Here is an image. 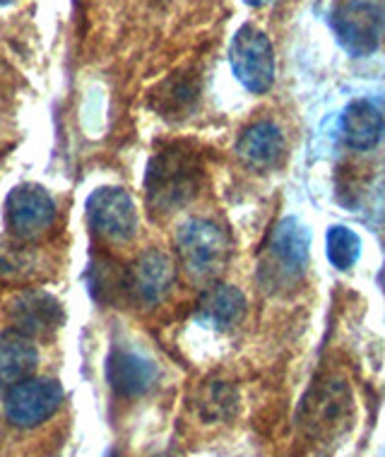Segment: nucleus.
<instances>
[{
    "label": "nucleus",
    "instance_id": "f3484780",
    "mask_svg": "<svg viewBox=\"0 0 385 457\" xmlns=\"http://www.w3.org/2000/svg\"><path fill=\"white\" fill-rule=\"evenodd\" d=\"M130 287V272L111 258H99L89 268V294L102 303H116Z\"/></svg>",
    "mask_w": 385,
    "mask_h": 457
},
{
    "label": "nucleus",
    "instance_id": "f8f14e48",
    "mask_svg": "<svg viewBox=\"0 0 385 457\" xmlns=\"http://www.w3.org/2000/svg\"><path fill=\"white\" fill-rule=\"evenodd\" d=\"M37 361L39 352L32 339L15 330L0 332V397H5L22 380L32 378Z\"/></svg>",
    "mask_w": 385,
    "mask_h": 457
},
{
    "label": "nucleus",
    "instance_id": "423d86ee",
    "mask_svg": "<svg viewBox=\"0 0 385 457\" xmlns=\"http://www.w3.org/2000/svg\"><path fill=\"white\" fill-rule=\"evenodd\" d=\"M63 404V387L51 378H27L5 395V417L13 426L34 428L54 417Z\"/></svg>",
    "mask_w": 385,
    "mask_h": 457
},
{
    "label": "nucleus",
    "instance_id": "2eb2a0df",
    "mask_svg": "<svg viewBox=\"0 0 385 457\" xmlns=\"http://www.w3.org/2000/svg\"><path fill=\"white\" fill-rule=\"evenodd\" d=\"M246 311L244 294L231 284H214L197 301L196 318L197 323L214 328V330H229L234 328Z\"/></svg>",
    "mask_w": 385,
    "mask_h": 457
},
{
    "label": "nucleus",
    "instance_id": "0eeeda50",
    "mask_svg": "<svg viewBox=\"0 0 385 457\" xmlns=\"http://www.w3.org/2000/svg\"><path fill=\"white\" fill-rule=\"evenodd\" d=\"M87 221L96 237L128 241L138 228L133 197L123 188H96L87 200Z\"/></svg>",
    "mask_w": 385,
    "mask_h": 457
},
{
    "label": "nucleus",
    "instance_id": "7ed1b4c3",
    "mask_svg": "<svg viewBox=\"0 0 385 457\" xmlns=\"http://www.w3.org/2000/svg\"><path fill=\"white\" fill-rule=\"evenodd\" d=\"M176 248L183 268L196 279H210L224 270L229 261L227 231L210 220H188L176 234Z\"/></svg>",
    "mask_w": 385,
    "mask_h": 457
},
{
    "label": "nucleus",
    "instance_id": "6e6552de",
    "mask_svg": "<svg viewBox=\"0 0 385 457\" xmlns=\"http://www.w3.org/2000/svg\"><path fill=\"white\" fill-rule=\"evenodd\" d=\"M5 220L15 237H41L55 220L54 197L37 183H22L5 200Z\"/></svg>",
    "mask_w": 385,
    "mask_h": 457
},
{
    "label": "nucleus",
    "instance_id": "a211bd4d",
    "mask_svg": "<svg viewBox=\"0 0 385 457\" xmlns=\"http://www.w3.org/2000/svg\"><path fill=\"white\" fill-rule=\"evenodd\" d=\"M325 255L332 262V268L342 270V272L352 270L362 255V238L354 228L335 224L325 234Z\"/></svg>",
    "mask_w": 385,
    "mask_h": 457
},
{
    "label": "nucleus",
    "instance_id": "6ab92c4d",
    "mask_svg": "<svg viewBox=\"0 0 385 457\" xmlns=\"http://www.w3.org/2000/svg\"><path fill=\"white\" fill-rule=\"evenodd\" d=\"M236 410V393L224 383H213L203 393L200 400V414L203 419L210 421H222V419L231 417Z\"/></svg>",
    "mask_w": 385,
    "mask_h": 457
},
{
    "label": "nucleus",
    "instance_id": "9d476101",
    "mask_svg": "<svg viewBox=\"0 0 385 457\" xmlns=\"http://www.w3.org/2000/svg\"><path fill=\"white\" fill-rule=\"evenodd\" d=\"M157 366L138 352L113 349L106 359V380L123 397L145 395L157 383Z\"/></svg>",
    "mask_w": 385,
    "mask_h": 457
},
{
    "label": "nucleus",
    "instance_id": "aec40b11",
    "mask_svg": "<svg viewBox=\"0 0 385 457\" xmlns=\"http://www.w3.org/2000/svg\"><path fill=\"white\" fill-rule=\"evenodd\" d=\"M241 3L251 5V8H263V5H268V3H272V0H241Z\"/></svg>",
    "mask_w": 385,
    "mask_h": 457
},
{
    "label": "nucleus",
    "instance_id": "1a4fd4ad",
    "mask_svg": "<svg viewBox=\"0 0 385 457\" xmlns=\"http://www.w3.org/2000/svg\"><path fill=\"white\" fill-rule=\"evenodd\" d=\"M10 323L15 332L27 339L48 337L51 332L63 325V308L55 296L46 292H24L10 301Z\"/></svg>",
    "mask_w": 385,
    "mask_h": 457
},
{
    "label": "nucleus",
    "instance_id": "412c9836",
    "mask_svg": "<svg viewBox=\"0 0 385 457\" xmlns=\"http://www.w3.org/2000/svg\"><path fill=\"white\" fill-rule=\"evenodd\" d=\"M10 3H15V0H0V5H10Z\"/></svg>",
    "mask_w": 385,
    "mask_h": 457
},
{
    "label": "nucleus",
    "instance_id": "39448f33",
    "mask_svg": "<svg viewBox=\"0 0 385 457\" xmlns=\"http://www.w3.org/2000/svg\"><path fill=\"white\" fill-rule=\"evenodd\" d=\"M339 46L354 58L371 55L381 46L383 15L371 0H339L331 17Z\"/></svg>",
    "mask_w": 385,
    "mask_h": 457
},
{
    "label": "nucleus",
    "instance_id": "f257e3e1",
    "mask_svg": "<svg viewBox=\"0 0 385 457\" xmlns=\"http://www.w3.org/2000/svg\"><path fill=\"white\" fill-rule=\"evenodd\" d=\"M203 162L188 145L159 150L145 171V195L155 214H172L188 205L203 188Z\"/></svg>",
    "mask_w": 385,
    "mask_h": 457
},
{
    "label": "nucleus",
    "instance_id": "9b49d317",
    "mask_svg": "<svg viewBox=\"0 0 385 457\" xmlns=\"http://www.w3.org/2000/svg\"><path fill=\"white\" fill-rule=\"evenodd\" d=\"M236 154L253 171L275 169L284 157L282 130L270 120L253 123L251 128H246L239 142H236Z\"/></svg>",
    "mask_w": 385,
    "mask_h": 457
},
{
    "label": "nucleus",
    "instance_id": "4468645a",
    "mask_svg": "<svg viewBox=\"0 0 385 457\" xmlns=\"http://www.w3.org/2000/svg\"><path fill=\"white\" fill-rule=\"evenodd\" d=\"M173 270L172 258L162 251L142 253L130 270V287L145 303H159L172 289Z\"/></svg>",
    "mask_w": 385,
    "mask_h": 457
},
{
    "label": "nucleus",
    "instance_id": "ddd939ff",
    "mask_svg": "<svg viewBox=\"0 0 385 457\" xmlns=\"http://www.w3.org/2000/svg\"><path fill=\"white\" fill-rule=\"evenodd\" d=\"M339 130H342V140L352 147V150H373L385 130L383 113L378 111L376 104L366 102V99H354L347 104L339 119Z\"/></svg>",
    "mask_w": 385,
    "mask_h": 457
},
{
    "label": "nucleus",
    "instance_id": "f03ea898",
    "mask_svg": "<svg viewBox=\"0 0 385 457\" xmlns=\"http://www.w3.org/2000/svg\"><path fill=\"white\" fill-rule=\"evenodd\" d=\"M311 234L297 217H284L270 234L260 277L268 287H291L299 282L308 265Z\"/></svg>",
    "mask_w": 385,
    "mask_h": 457
},
{
    "label": "nucleus",
    "instance_id": "dca6fc26",
    "mask_svg": "<svg viewBox=\"0 0 385 457\" xmlns=\"http://www.w3.org/2000/svg\"><path fill=\"white\" fill-rule=\"evenodd\" d=\"M200 95V82L193 72H173L150 92V106L162 119L188 116Z\"/></svg>",
    "mask_w": 385,
    "mask_h": 457
},
{
    "label": "nucleus",
    "instance_id": "20e7f679",
    "mask_svg": "<svg viewBox=\"0 0 385 457\" xmlns=\"http://www.w3.org/2000/svg\"><path fill=\"white\" fill-rule=\"evenodd\" d=\"M229 63L234 78L253 95H265L275 82V51L268 34L253 24H244L231 39Z\"/></svg>",
    "mask_w": 385,
    "mask_h": 457
}]
</instances>
